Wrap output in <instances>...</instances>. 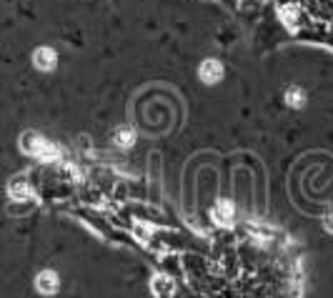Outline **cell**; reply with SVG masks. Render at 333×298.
<instances>
[{
  "label": "cell",
  "instance_id": "obj_1",
  "mask_svg": "<svg viewBox=\"0 0 333 298\" xmlns=\"http://www.w3.org/2000/svg\"><path fill=\"white\" fill-rule=\"evenodd\" d=\"M33 63L38 71H53L56 68V53L50 48H38L33 55Z\"/></svg>",
  "mask_w": 333,
  "mask_h": 298
},
{
  "label": "cell",
  "instance_id": "obj_2",
  "mask_svg": "<svg viewBox=\"0 0 333 298\" xmlns=\"http://www.w3.org/2000/svg\"><path fill=\"white\" fill-rule=\"evenodd\" d=\"M35 286H38V291L40 293H56L58 291V276L53 273V271H43L38 278H35Z\"/></svg>",
  "mask_w": 333,
  "mask_h": 298
},
{
  "label": "cell",
  "instance_id": "obj_3",
  "mask_svg": "<svg viewBox=\"0 0 333 298\" xmlns=\"http://www.w3.org/2000/svg\"><path fill=\"white\" fill-rule=\"evenodd\" d=\"M220 75H223V68H220L218 61H205L200 66V78L205 83H215V80H220Z\"/></svg>",
  "mask_w": 333,
  "mask_h": 298
},
{
  "label": "cell",
  "instance_id": "obj_4",
  "mask_svg": "<svg viewBox=\"0 0 333 298\" xmlns=\"http://www.w3.org/2000/svg\"><path fill=\"white\" fill-rule=\"evenodd\" d=\"M286 100H288L291 105H301V103H303V95H301V90H298V88H291V90H288V95H286Z\"/></svg>",
  "mask_w": 333,
  "mask_h": 298
},
{
  "label": "cell",
  "instance_id": "obj_5",
  "mask_svg": "<svg viewBox=\"0 0 333 298\" xmlns=\"http://www.w3.org/2000/svg\"><path fill=\"white\" fill-rule=\"evenodd\" d=\"M228 208H231V206H228V201H220V206H218V211H215V218H218L220 223L228 218V213H231Z\"/></svg>",
  "mask_w": 333,
  "mask_h": 298
},
{
  "label": "cell",
  "instance_id": "obj_6",
  "mask_svg": "<svg viewBox=\"0 0 333 298\" xmlns=\"http://www.w3.org/2000/svg\"><path fill=\"white\" fill-rule=\"evenodd\" d=\"M116 143H121V146H128V143H133V136H131L128 131H123V133H118V136H116Z\"/></svg>",
  "mask_w": 333,
  "mask_h": 298
},
{
  "label": "cell",
  "instance_id": "obj_7",
  "mask_svg": "<svg viewBox=\"0 0 333 298\" xmlns=\"http://www.w3.org/2000/svg\"><path fill=\"white\" fill-rule=\"evenodd\" d=\"M326 228H328V230L333 233V213H328V216H326Z\"/></svg>",
  "mask_w": 333,
  "mask_h": 298
}]
</instances>
